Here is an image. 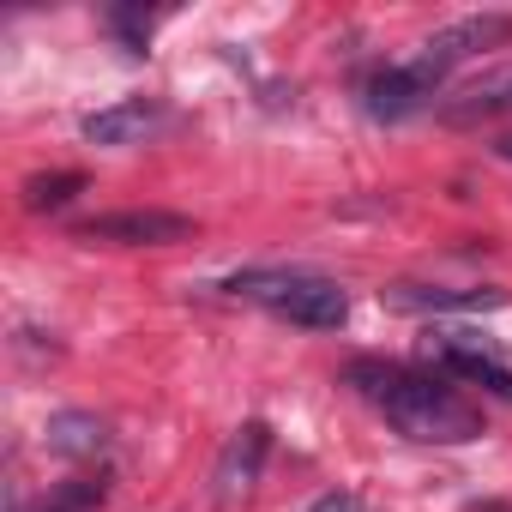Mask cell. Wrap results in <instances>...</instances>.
Masks as SVG:
<instances>
[{"mask_svg": "<svg viewBox=\"0 0 512 512\" xmlns=\"http://www.w3.org/2000/svg\"><path fill=\"white\" fill-rule=\"evenodd\" d=\"M350 386L404 440H422V446H470V440H482V410L470 398H458L452 386H440L434 374H422V368L362 356V362H350Z\"/></svg>", "mask_w": 512, "mask_h": 512, "instance_id": "6da1fadb", "label": "cell"}, {"mask_svg": "<svg viewBox=\"0 0 512 512\" xmlns=\"http://www.w3.org/2000/svg\"><path fill=\"white\" fill-rule=\"evenodd\" d=\"M229 296L260 302L278 320L308 326V332H338L350 320V290L332 284V278H320V272H235Z\"/></svg>", "mask_w": 512, "mask_h": 512, "instance_id": "7a4b0ae2", "label": "cell"}, {"mask_svg": "<svg viewBox=\"0 0 512 512\" xmlns=\"http://www.w3.org/2000/svg\"><path fill=\"white\" fill-rule=\"evenodd\" d=\"M422 356H428L434 368H446V374L482 386L488 398H506V404H512V362L494 356L488 338H476V332H428Z\"/></svg>", "mask_w": 512, "mask_h": 512, "instance_id": "3957f363", "label": "cell"}, {"mask_svg": "<svg viewBox=\"0 0 512 512\" xmlns=\"http://www.w3.org/2000/svg\"><path fill=\"white\" fill-rule=\"evenodd\" d=\"M500 43H512V13H476V19H458V25L434 31V37L422 43L416 67L440 85L458 61H470V55H482V49H500Z\"/></svg>", "mask_w": 512, "mask_h": 512, "instance_id": "277c9868", "label": "cell"}, {"mask_svg": "<svg viewBox=\"0 0 512 512\" xmlns=\"http://www.w3.org/2000/svg\"><path fill=\"white\" fill-rule=\"evenodd\" d=\"M193 217L181 211H109V217H85L79 241H115V247H169V241H193Z\"/></svg>", "mask_w": 512, "mask_h": 512, "instance_id": "5b68a950", "label": "cell"}, {"mask_svg": "<svg viewBox=\"0 0 512 512\" xmlns=\"http://www.w3.org/2000/svg\"><path fill=\"white\" fill-rule=\"evenodd\" d=\"M428 97H434V79L410 61V67H380L368 85H362V109L374 115V121H410L416 109H428Z\"/></svg>", "mask_w": 512, "mask_h": 512, "instance_id": "8992f818", "label": "cell"}, {"mask_svg": "<svg viewBox=\"0 0 512 512\" xmlns=\"http://www.w3.org/2000/svg\"><path fill=\"white\" fill-rule=\"evenodd\" d=\"M266 452H272V428H266V422H241V428L229 434L223 458H217V494H223V500H241L253 482H260Z\"/></svg>", "mask_w": 512, "mask_h": 512, "instance_id": "52a82bcc", "label": "cell"}, {"mask_svg": "<svg viewBox=\"0 0 512 512\" xmlns=\"http://www.w3.org/2000/svg\"><path fill=\"white\" fill-rule=\"evenodd\" d=\"M380 296L398 314H476L506 302V290H446V284H386Z\"/></svg>", "mask_w": 512, "mask_h": 512, "instance_id": "ba28073f", "label": "cell"}, {"mask_svg": "<svg viewBox=\"0 0 512 512\" xmlns=\"http://www.w3.org/2000/svg\"><path fill=\"white\" fill-rule=\"evenodd\" d=\"M157 127H163V109L151 97H127V103H109V109L85 115V139L91 145H139Z\"/></svg>", "mask_w": 512, "mask_h": 512, "instance_id": "9c48e42d", "label": "cell"}, {"mask_svg": "<svg viewBox=\"0 0 512 512\" xmlns=\"http://www.w3.org/2000/svg\"><path fill=\"white\" fill-rule=\"evenodd\" d=\"M506 109H512V67H494V73L470 79L464 91H452L440 103V121L470 127V121H488V115H506Z\"/></svg>", "mask_w": 512, "mask_h": 512, "instance_id": "30bf717a", "label": "cell"}, {"mask_svg": "<svg viewBox=\"0 0 512 512\" xmlns=\"http://www.w3.org/2000/svg\"><path fill=\"white\" fill-rule=\"evenodd\" d=\"M103 446H109L103 416H91V410H61V416H49V452H55V458H97Z\"/></svg>", "mask_w": 512, "mask_h": 512, "instance_id": "8fae6325", "label": "cell"}, {"mask_svg": "<svg viewBox=\"0 0 512 512\" xmlns=\"http://www.w3.org/2000/svg\"><path fill=\"white\" fill-rule=\"evenodd\" d=\"M109 500V476L97 470V476H67L49 500H43V512H97Z\"/></svg>", "mask_w": 512, "mask_h": 512, "instance_id": "7c38bea8", "label": "cell"}, {"mask_svg": "<svg viewBox=\"0 0 512 512\" xmlns=\"http://www.w3.org/2000/svg\"><path fill=\"white\" fill-rule=\"evenodd\" d=\"M73 193H85V175H79V169L25 181V205H31V211H61V205H73Z\"/></svg>", "mask_w": 512, "mask_h": 512, "instance_id": "4fadbf2b", "label": "cell"}, {"mask_svg": "<svg viewBox=\"0 0 512 512\" xmlns=\"http://www.w3.org/2000/svg\"><path fill=\"white\" fill-rule=\"evenodd\" d=\"M103 25H109L133 55H145V43H151V31H157V13H145V7H109Z\"/></svg>", "mask_w": 512, "mask_h": 512, "instance_id": "5bb4252c", "label": "cell"}, {"mask_svg": "<svg viewBox=\"0 0 512 512\" xmlns=\"http://www.w3.org/2000/svg\"><path fill=\"white\" fill-rule=\"evenodd\" d=\"M308 512H368V500L362 494H320Z\"/></svg>", "mask_w": 512, "mask_h": 512, "instance_id": "9a60e30c", "label": "cell"}, {"mask_svg": "<svg viewBox=\"0 0 512 512\" xmlns=\"http://www.w3.org/2000/svg\"><path fill=\"white\" fill-rule=\"evenodd\" d=\"M494 151H500V157H512V133H506V139H500V145H494Z\"/></svg>", "mask_w": 512, "mask_h": 512, "instance_id": "2e32d148", "label": "cell"}, {"mask_svg": "<svg viewBox=\"0 0 512 512\" xmlns=\"http://www.w3.org/2000/svg\"><path fill=\"white\" fill-rule=\"evenodd\" d=\"M7 512H31V506H25V500H13V506H7Z\"/></svg>", "mask_w": 512, "mask_h": 512, "instance_id": "e0dca14e", "label": "cell"}]
</instances>
